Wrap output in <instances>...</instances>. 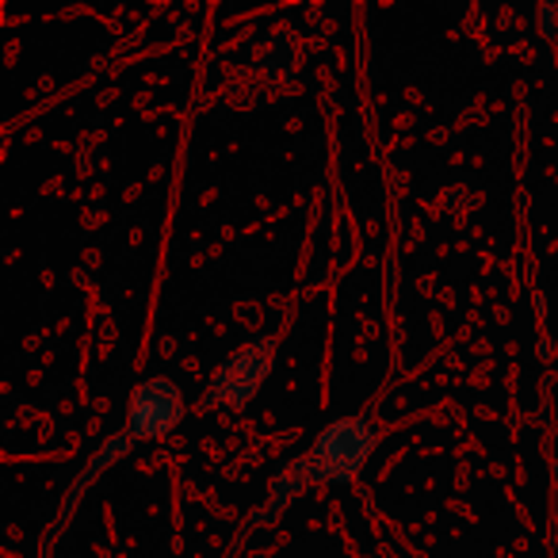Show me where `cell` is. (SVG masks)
<instances>
[{
    "label": "cell",
    "instance_id": "1",
    "mask_svg": "<svg viewBox=\"0 0 558 558\" xmlns=\"http://www.w3.org/2000/svg\"><path fill=\"white\" fill-rule=\"evenodd\" d=\"M379 433L367 417H341L329 421L311 444L303 459L291 471L306 482V486H329V482H352L364 466V459L375 451Z\"/></svg>",
    "mask_w": 558,
    "mask_h": 558
},
{
    "label": "cell",
    "instance_id": "2",
    "mask_svg": "<svg viewBox=\"0 0 558 558\" xmlns=\"http://www.w3.org/2000/svg\"><path fill=\"white\" fill-rule=\"evenodd\" d=\"M271 356H276V344H271L268 337H260V341L233 352V356L215 372V379H210L207 395H203V410H210V405L245 410V405L256 398V390L264 387V379H268Z\"/></svg>",
    "mask_w": 558,
    "mask_h": 558
},
{
    "label": "cell",
    "instance_id": "5",
    "mask_svg": "<svg viewBox=\"0 0 558 558\" xmlns=\"http://www.w3.org/2000/svg\"><path fill=\"white\" fill-rule=\"evenodd\" d=\"M535 20H539V32L547 35V39H555L558 35V4H543V9L535 12Z\"/></svg>",
    "mask_w": 558,
    "mask_h": 558
},
{
    "label": "cell",
    "instance_id": "3",
    "mask_svg": "<svg viewBox=\"0 0 558 558\" xmlns=\"http://www.w3.org/2000/svg\"><path fill=\"white\" fill-rule=\"evenodd\" d=\"M184 417V398L172 379H146L126 405V436L131 440H157L169 436Z\"/></svg>",
    "mask_w": 558,
    "mask_h": 558
},
{
    "label": "cell",
    "instance_id": "4",
    "mask_svg": "<svg viewBox=\"0 0 558 558\" xmlns=\"http://www.w3.org/2000/svg\"><path fill=\"white\" fill-rule=\"evenodd\" d=\"M303 486H306V482L299 478L295 471H288V474H283V478H276V482H271V494H268V501H264L260 509L253 512V524H248V527L271 524V517H279V512L288 509V505L295 501L299 494H303Z\"/></svg>",
    "mask_w": 558,
    "mask_h": 558
}]
</instances>
